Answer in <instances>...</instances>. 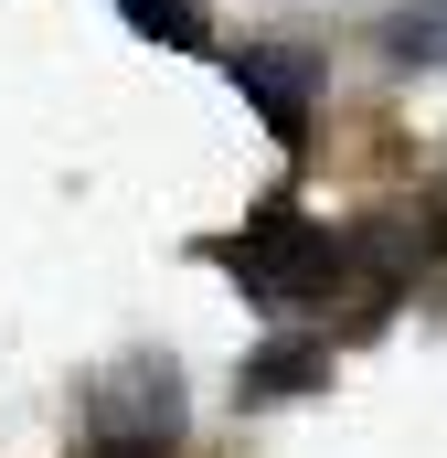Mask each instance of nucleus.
<instances>
[{
  "instance_id": "obj_1",
  "label": "nucleus",
  "mask_w": 447,
  "mask_h": 458,
  "mask_svg": "<svg viewBox=\"0 0 447 458\" xmlns=\"http://www.w3.org/2000/svg\"><path fill=\"white\" fill-rule=\"evenodd\" d=\"M214 256L234 267V288H245V299H266V310H309V299H331L341 277L362 267V256H351V234L309 225L299 203H266L245 234H224Z\"/></svg>"
},
{
  "instance_id": "obj_2",
  "label": "nucleus",
  "mask_w": 447,
  "mask_h": 458,
  "mask_svg": "<svg viewBox=\"0 0 447 458\" xmlns=\"http://www.w3.org/2000/svg\"><path fill=\"white\" fill-rule=\"evenodd\" d=\"M224 75H234V86H245V107L266 117V128H277V139H288V149H299V139H309V97H320V64H309V54H299V43H245V54H234V64H224Z\"/></svg>"
},
{
  "instance_id": "obj_3",
  "label": "nucleus",
  "mask_w": 447,
  "mask_h": 458,
  "mask_svg": "<svg viewBox=\"0 0 447 458\" xmlns=\"http://www.w3.org/2000/svg\"><path fill=\"white\" fill-rule=\"evenodd\" d=\"M97 427L171 448V427H181V373H171V362H117V373H97Z\"/></svg>"
},
{
  "instance_id": "obj_4",
  "label": "nucleus",
  "mask_w": 447,
  "mask_h": 458,
  "mask_svg": "<svg viewBox=\"0 0 447 458\" xmlns=\"http://www.w3.org/2000/svg\"><path fill=\"white\" fill-rule=\"evenodd\" d=\"M309 384H331V352L320 342H266L256 362H245L234 394H245V405H277V394H309Z\"/></svg>"
},
{
  "instance_id": "obj_5",
  "label": "nucleus",
  "mask_w": 447,
  "mask_h": 458,
  "mask_svg": "<svg viewBox=\"0 0 447 458\" xmlns=\"http://www.w3.org/2000/svg\"><path fill=\"white\" fill-rule=\"evenodd\" d=\"M128 21H139L149 43H181V54L203 43V0H128Z\"/></svg>"
},
{
  "instance_id": "obj_6",
  "label": "nucleus",
  "mask_w": 447,
  "mask_h": 458,
  "mask_svg": "<svg viewBox=\"0 0 447 458\" xmlns=\"http://www.w3.org/2000/svg\"><path fill=\"white\" fill-rule=\"evenodd\" d=\"M384 43H394L405 64H437V54H447V0H437V11H405V21H394Z\"/></svg>"
},
{
  "instance_id": "obj_7",
  "label": "nucleus",
  "mask_w": 447,
  "mask_h": 458,
  "mask_svg": "<svg viewBox=\"0 0 447 458\" xmlns=\"http://www.w3.org/2000/svg\"><path fill=\"white\" fill-rule=\"evenodd\" d=\"M75 458H171V448H149V437H97V448H75Z\"/></svg>"
}]
</instances>
